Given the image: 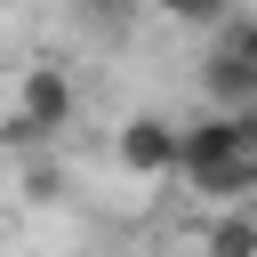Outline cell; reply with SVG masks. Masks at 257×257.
Segmentation results:
<instances>
[{
  "instance_id": "obj_1",
  "label": "cell",
  "mask_w": 257,
  "mask_h": 257,
  "mask_svg": "<svg viewBox=\"0 0 257 257\" xmlns=\"http://www.w3.org/2000/svg\"><path fill=\"white\" fill-rule=\"evenodd\" d=\"M257 153V104H217V112H201V120H185L177 128V145H169V177H209V169H225V161H249Z\"/></svg>"
},
{
  "instance_id": "obj_2",
  "label": "cell",
  "mask_w": 257,
  "mask_h": 257,
  "mask_svg": "<svg viewBox=\"0 0 257 257\" xmlns=\"http://www.w3.org/2000/svg\"><path fill=\"white\" fill-rule=\"evenodd\" d=\"M201 80H209L217 104H257V16H249V8H233V16L217 24V48H209Z\"/></svg>"
},
{
  "instance_id": "obj_3",
  "label": "cell",
  "mask_w": 257,
  "mask_h": 257,
  "mask_svg": "<svg viewBox=\"0 0 257 257\" xmlns=\"http://www.w3.org/2000/svg\"><path fill=\"white\" fill-rule=\"evenodd\" d=\"M16 112H24L40 137H64V128H72V112H80L72 72H64V64H24V80H16Z\"/></svg>"
},
{
  "instance_id": "obj_4",
  "label": "cell",
  "mask_w": 257,
  "mask_h": 257,
  "mask_svg": "<svg viewBox=\"0 0 257 257\" xmlns=\"http://www.w3.org/2000/svg\"><path fill=\"white\" fill-rule=\"evenodd\" d=\"M169 145H177V120H161V112H128L120 137H112V161H120L128 177H169Z\"/></svg>"
},
{
  "instance_id": "obj_5",
  "label": "cell",
  "mask_w": 257,
  "mask_h": 257,
  "mask_svg": "<svg viewBox=\"0 0 257 257\" xmlns=\"http://www.w3.org/2000/svg\"><path fill=\"white\" fill-rule=\"evenodd\" d=\"M249 185H257V153H249V161H225V169H209V177H193V193L217 201V209H241Z\"/></svg>"
},
{
  "instance_id": "obj_6",
  "label": "cell",
  "mask_w": 257,
  "mask_h": 257,
  "mask_svg": "<svg viewBox=\"0 0 257 257\" xmlns=\"http://www.w3.org/2000/svg\"><path fill=\"white\" fill-rule=\"evenodd\" d=\"M209 257H257V217H249V209H217Z\"/></svg>"
},
{
  "instance_id": "obj_7",
  "label": "cell",
  "mask_w": 257,
  "mask_h": 257,
  "mask_svg": "<svg viewBox=\"0 0 257 257\" xmlns=\"http://www.w3.org/2000/svg\"><path fill=\"white\" fill-rule=\"evenodd\" d=\"M169 24H225L233 16V0H153Z\"/></svg>"
},
{
  "instance_id": "obj_8",
  "label": "cell",
  "mask_w": 257,
  "mask_h": 257,
  "mask_svg": "<svg viewBox=\"0 0 257 257\" xmlns=\"http://www.w3.org/2000/svg\"><path fill=\"white\" fill-rule=\"evenodd\" d=\"M80 16H88L96 32H120V24L137 16V0H80Z\"/></svg>"
},
{
  "instance_id": "obj_9",
  "label": "cell",
  "mask_w": 257,
  "mask_h": 257,
  "mask_svg": "<svg viewBox=\"0 0 257 257\" xmlns=\"http://www.w3.org/2000/svg\"><path fill=\"white\" fill-rule=\"evenodd\" d=\"M0 145H16V153H32V145H48V137H40V128L24 120V112H8V120H0Z\"/></svg>"
}]
</instances>
